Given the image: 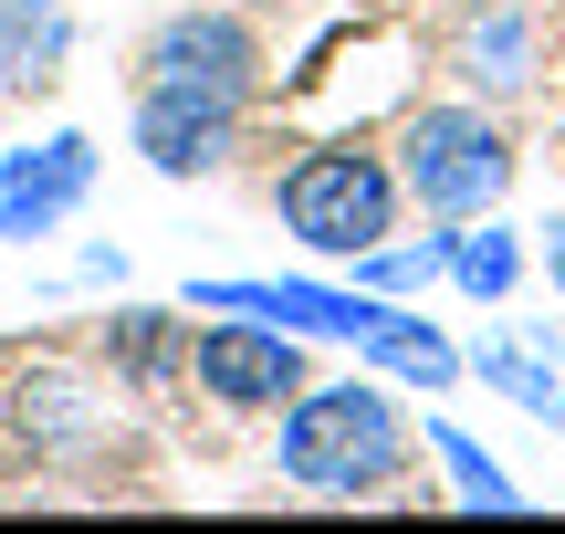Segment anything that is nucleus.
Segmentation results:
<instances>
[{
	"instance_id": "obj_1",
	"label": "nucleus",
	"mask_w": 565,
	"mask_h": 534,
	"mask_svg": "<svg viewBox=\"0 0 565 534\" xmlns=\"http://www.w3.org/2000/svg\"><path fill=\"white\" fill-rule=\"evenodd\" d=\"M398 472H408V409L377 377L294 398V419H282V482L294 493H387Z\"/></svg>"
},
{
	"instance_id": "obj_2",
	"label": "nucleus",
	"mask_w": 565,
	"mask_h": 534,
	"mask_svg": "<svg viewBox=\"0 0 565 534\" xmlns=\"http://www.w3.org/2000/svg\"><path fill=\"white\" fill-rule=\"evenodd\" d=\"M398 158H377L366 137H335V147H315V158H294L282 168V189H273V210H282V231H294L303 252H324V263H356L366 242H387V221H398Z\"/></svg>"
},
{
	"instance_id": "obj_3",
	"label": "nucleus",
	"mask_w": 565,
	"mask_h": 534,
	"mask_svg": "<svg viewBox=\"0 0 565 534\" xmlns=\"http://www.w3.org/2000/svg\"><path fill=\"white\" fill-rule=\"evenodd\" d=\"M398 189L429 210V221H482L513 189V147L482 105H419L398 137Z\"/></svg>"
},
{
	"instance_id": "obj_4",
	"label": "nucleus",
	"mask_w": 565,
	"mask_h": 534,
	"mask_svg": "<svg viewBox=\"0 0 565 534\" xmlns=\"http://www.w3.org/2000/svg\"><path fill=\"white\" fill-rule=\"evenodd\" d=\"M189 377L221 409H294L315 377H303V335L263 325V314H221V325H189Z\"/></svg>"
},
{
	"instance_id": "obj_5",
	"label": "nucleus",
	"mask_w": 565,
	"mask_h": 534,
	"mask_svg": "<svg viewBox=\"0 0 565 534\" xmlns=\"http://www.w3.org/2000/svg\"><path fill=\"white\" fill-rule=\"evenodd\" d=\"M137 84H179V95H221L252 105L263 95V42H252L242 11H168L137 53Z\"/></svg>"
},
{
	"instance_id": "obj_6",
	"label": "nucleus",
	"mask_w": 565,
	"mask_h": 534,
	"mask_svg": "<svg viewBox=\"0 0 565 534\" xmlns=\"http://www.w3.org/2000/svg\"><path fill=\"white\" fill-rule=\"evenodd\" d=\"M84 200H95V137L84 126H53V137L0 158V242H53Z\"/></svg>"
},
{
	"instance_id": "obj_7",
	"label": "nucleus",
	"mask_w": 565,
	"mask_h": 534,
	"mask_svg": "<svg viewBox=\"0 0 565 534\" xmlns=\"http://www.w3.org/2000/svg\"><path fill=\"white\" fill-rule=\"evenodd\" d=\"M242 147V105L221 95H179V84H137V158L158 179H210Z\"/></svg>"
},
{
	"instance_id": "obj_8",
	"label": "nucleus",
	"mask_w": 565,
	"mask_h": 534,
	"mask_svg": "<svg viewBox=\"0 0 565 534\" xmlns=\"http://www.w3.org/2000/svg\"><path fill=\"white\" fill-rule=\"evenodd\" d=\"M63 53H74L63 0H0V84H53Z\"/></svg>"
},
{
	"instance_id": "obj_9",
	"label": "nucleus",
	"mask_w": 565,
	"mask_h": 534,
	"mask_svg": "<svg viewBox=\"0 0 565 534\" xmlns=\"http://www.w3.org/2000/svg\"><path fill=\"white\" fill-rule=\"evenodd\" d=\"M450 284H461L471 305H503V293L524 284V231H503V221H450Z\"/></svg>"
},
{
	"instance_id": "obj_10",
	"label": "nucleus",
	"mask_w": 565,
	"mask_h": 534,
	"mask_svg": "<svg viewBox=\"0 0 565 534\" xmlns=\"http://www.w3.org/2000/svg\"><path fill=\"white\" fill-rule=\"evenodd\" d=\"M461 367H471V377H492V388H503L513 409L534 419V430H555V419H565V388H555V367H545V356H524L513 335H482V346H471Z\"/></svg>"
},
{
	"instance_id": "obj_11",
	"label": "nucleus",
	"mask_w": 565,
	"mask_h": 534,
	"mask_svg": "<svg viewBox=\"0 0 565 534\" xmlns=\"http://www.w3.org/2000/svg\"><path fill=\"white\" fill-rule=\"evenodd\" d=\"M429 451H440V472H450V493L471 503V514H524V493L503 482V461L482 451L471 430H450V419H429Z\"/></svg>"
},
{
	"instance_id": "obj_12",
	"label": "nucleus",
	"mask_w": 565,
	"mask_h": 534,
	"mask_svg": "<svg viewBox=\"0 0 565 534\" xmlns=\"http://www.w3.org/2000/svg\"><path fill=\"white\" fill-rule=\"evenodd\" d=\"M440 273H450V221L429 231V242H366V252H356V284H366V293H398V305H408L419 284H440Z\"/></svg>"
},
{
	"instance_id": "obj_13",
	"label": "nucleus",
	"mask_w": 565,
	"mask_h": 534,
	"mask_svg": "<svg viewBox=\"0 0 565 534\" xmlns=\"http://www.w3.org/2000/svg\"><path fill=\"white\" fill-rule=\"evenodd\" d=\"M105 356H116L126 377L189 367V325H179V314H116V325H105Z\"/></svg>"
},
{
	"instance_id": "obj_14",
	"label": "nucleus",
	"mask_w": 565,
	"mask_h": 534,
	"mask_svg": "<svg viewBox=\"0 0 565 534\" xmlns=\"http://www.w3.org/2000/svg\"><path fill=\"white\" fill-rule=\"evenodd\" d=\"M471 53H482V84H492V95H513V84H524V11L492 0L482 32H471Z\"/></svg>"
},
{
	"instance_id": "obj_15",
	"label": "nucleus",
	"mask_w": 565,
	"mask_h": 534,
	"mask_svg": "<svg viewBox=\"0 0 565 534\" xmlns=\"http://www.w3.org/2000/svg\"><path fill=\"white\" fill-rule=\"evenodd\" d=\"M545 263H555V284H565V221H545Z\"/></svg>"
}]
</instances>
